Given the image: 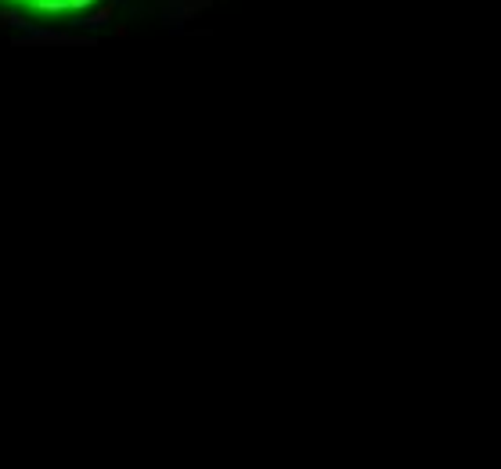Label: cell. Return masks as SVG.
Returning <instances> with one entry per match:
<instances>
[{"instance_id": "6da1fadb", "label": "cell", "mask_w": 501, "mask_h": 469, "mask_svg": "<svg viewBox=\"0 0 501 469\" xmlns=\"http://www.w3.org/2000/svg\"><path fill=\"white\" fill-rule=\"evenodd\" d=\"M101 0H0V8L18 11V15H33V18H61V15H80L90 11Z\"/></svg>"}]
</instances>
